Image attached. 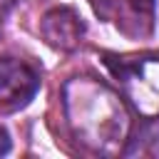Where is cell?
<instances>
[{
    "instance_id": "cell-6",
    "label": "cell",
    "mask_w": 159,
    "mask_h": 159,
    "mask_svg": "<svg viewBox=\"0 0 159 159\" xmlns=\"http://www.w3.org/2000/svg\"><path fill=\"white\" fill-rule=\"evenodd\" d=\"M157 142H159V124H154L152 117H147V119H142L137 127L129 129L127 142H124V147H122V154H124V157L154 154Z\"/></svg>"
},
{
    "instance_id": "cell-4",
    "label": "cell",
    "mask_w": 159,
    "mask_h": 159,
    "mask_svg": "<svg viewBox=\"0 0 159 159\" xmlns=\"http://www.w3.org/2000/svg\"><path fill=\"white\" fill-rule=\"evenodd\" d=\"M40 89V75L25 60L2 57L0 60V107L22 109Z\"/></svg>"
},
{
    "instance_id": "cell-5",
    "label": "cell",
    "mask_w": 159,
    "mask_h": 159,
    "mask_svg": "<svg viewBox=\"0 0 159 159\" xmlns=\"http://www.w3.org/2000/svg\"><path fill=\"white\" fill-rule=\"evenodd\" d=\"M84 20L82 15L75 10V7H67V5H60V7H52L42 15V22H40V32L45 37V42L60 52H72L82 37H84Z\"/></svg>"
},
{
    "instance_id": "cell-8",
    "label": "cell",
    "mask_w": 159,
    "mask_h": 159,
    "mask_svg": "<svg viewBox=\"0 0 159 159\" xmlns=\"http://www.w3.org/2000/svg\"><path fill=\"white\" fill-rule=\"evenodd\" d=\"M17 2H20V0H0V20H5V17L17 7Z\"/></svg>"
},
{
    "instance_id": "cell-3",
    "label": "cell",
    "mask_w": 159,
    "mask_h": 159,
    "mask_svg": "<svg viewBox=\"0 0 159 159\" xmlns=\"http://www.w3.org/2000/svg\"><path fill=\"white\" fill-rule=\"evenodd\" d=\"M89 5L99 20L114 22V27L129 40H147L154 32V0H89Z\"/></svg>"
},
{
    "instance_id": "cell-2",
    "label": "cell",
    "mask_w": 159,
    "mask_h": 159,
    "mask_svg": "<svg viewBox=\"0 0 159 159\" xmlns=\"http://www.w3.org/2000/svg\"><path fill=\"white\" fill-rule=\"evenodd\" d=\"M104 67L144 117L159 114V55H102Z\"/></svg>"
},
{
    "instance_id": "cell-1",
    "label": "cell",
    "mask_w": 159,
    "mask_h": 159,
    "mask_svg": "<svg viewBox=\"0 0 159 159\" xmlns=\"http://www.w3.org/2000/svg\"><path fill=\"white\" fill-rule=\"evenodd\" d=\"M65 112L72 134L89 152L122 154L129 119L122 99L92 77H75L65 84Z\"/></svg>"
},
{
    "instance_id": "cell-7",
    "label": "cell",
    "mask_w": 159,
    "mask_h": 159,
    "mask_svg": "<svg viewBox=\"0 0 159 159\" xmlns=\"http://www.w3.org/2000/svg\"><path fill=\"white\" fill-rule=\"evenodd\" d=\"M10 147H12V139H10V132L0 124V157H5L7 152H10Z\"/></svg>"
}]
</instances>
